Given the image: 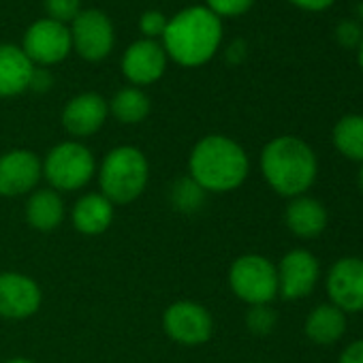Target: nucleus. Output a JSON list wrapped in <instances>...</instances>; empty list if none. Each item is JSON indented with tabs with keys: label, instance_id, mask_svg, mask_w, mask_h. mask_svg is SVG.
<instances>
[{
	"label": "nucleus",
	"instance_id": "obj_1",
	"mask_svg": "<svg viewBox=\"0 0 363 363\" xmlns=\"http://www.w3.org/2000/svg\"><path fill=\"white\" fill-rule=\"evenodd\" d=\"M223 43V20L206 5L186 7L175 13L164 28L162 48L167 58L179 67L197 69L208 65Z\"/></svg>",
	"mask_w": 363,
	"mask_h": 363
},
{
	"label": "nucleus",
	"instance_id": "obj_2",
	"mask_svg": "<svg viewBox=\"0 0 363 363\" xmlns=\"http://www.w3.org/2000/svg\"><path fill=\"white\" fill-rule=\"evenodd\" d=\"M250 173L246 150L231 137H201L189 156V175L206 193H231Z\"/></svg>",
	"mask_w": 363,
	"mask_h": 363
},
{
	"label": "nucleus",
	"instance_id": "obj_3",
	"mask_svg": "<svg viewBox=\"0 0 363 363\" xmlns=\"http://www.w3.org/2000/svg\"><path fill=\"white\" fill-rule=\"evenodd\" d=\"M316 171V154L299 137H276L261 152V173L282 197H301L314 184Z\"/></svg>",
	"mask_w": 363,
	"mask_h": 363
},
{
	"label": "nucleus",
	"instance_id": "obj_4",
	"mask_svg": "<svg viewBox=\"0 0 363 363\" xmlns=\"http://www.w3.org/2000/svg\"><path fill=\"white\" fill-rule=\"evenodd\" d=\"M101 195L113 206H126L139 199L150 182V162L135 145H118L107 152L96 169Z\"/></svg>",
	"mask_w": 363,
	"mask_h": 363
},
{
	"label": "nucleus",
	"instance_id": "obj_5",
	"mask_svg": "<svg viewBox=\"0 0 363 363\" xmlns=\"http://www.w3.org/2000/svg\"><path fill=\"white\" fill-rule=\"evenodd\" d=\"M43 177L56 193L82 191L96 175V160L88 145L79 141H62L54 145L41 162Z\"/></svg>",
	"mask_w": 363,
	"mask_h": 363
},
{
	"label": "nucleus",
	"instance_id": "obj_6",
	"mask_svg": "<svg viewBox=\"0 0 363 363\" xmlns=\"http://www.w3.org/2000/svg\"><path fill=\"white\" fill-rule=\"evenodd\" d=\"M229 286L248 306L269 303L278 295L276 265L263 255H242L229 269Z\"/></svg>",
	"mask_w": 363,
	"mask_h": 363
},
{
	"label": "nucleus",
	"instance_id": "obj_7",
	"mask_svg": "<svg viewBox=\"0 0 363 363\" xmlns=\"http://www.w3.org/2000/svg\"><path fill=\"white\" fill-rule=\"evenodd\" d=\"M162 329L182 346H201L214 335V318L206 306L182 299L167 306L162 314Z\"/></svg>",
	"mask_w": 363,
	"mask_h": 363
},
{
	"label": "nucleus",
	"instance_id": "obj_8",
	"mask_svg": "<svg viewBox=\"0 0 363 363\" xmlns=\"http://www.w3.org/2000/svg\"><path fill=\"white\" fill-rule=\"evenodd\" d=\"M69 30L73 50L88 62H101L113 50V24L101 9H82Z\"/></svg>",
	"mask_w": 363,
	"mask_h": 363
},
{
	"label": "nucleus",
	"instance_id": "obj_9",
	"mask_svg": "<svg viewBox=\"0 0 363 363\" xmlns=\"http://www.w3.org/2000/svg\"><path fill=\"white\" fill-rule=\"evenodd\" d=\"M71 30L69 26L50 18L37 20L24 35L22 50L35 67H54L71 54Z\"/></svg>",
	"mask_w": 363,
	"mask_h": 363
},
{
	"label": "nucleus",
	"instance_id": "obj_10",
	"mask_svg": "<svg viewBox=\"0 0 363 363\" xmlns=\"http://www.w3.org/2000/svg\"><path fill=\"white\" fill-rule=\"evenodd\" d=\"M41 177V158L33 150L18 147L0 156V197L30 195Z\"/></svg>",
	"mask_w": 363,
	"mask_h": 363
},
{
	"label": "nucleus",
	"instance_id": "obj_11",
	"mask_svg": "<svg viewBox=\"0 0 363 363\" xmlns=\"http://www.w3.org/2000/svg\"><path fill=\"white\" fill-rule=\"evenodd\" d=\"M43 301L41 286L26 274H0V318L24 320L39 312Z\"/></svg>",
	"mask_w": 363,
	"mask_h": 363
},
{
	"label": "nucleus",
	"instance_id": "obj_12",
	"mask_svg": "<svg viewBox=\"0 0 363 363\" xmlns=\"http://www.w3.org/2000/svg\"><path fill=\"white\" fill-rule=\"evenodd\" d=\"M276 272H278V293L289 301L308 297L314 291L320 276L316 257L303 248H295L286 252L280 265L276 267Z\"/></svg>",
	"mask_w": 363,
	"mask_h": 363
},
{
	"label": "nucleus",
	"instance_id": "obj_13",
	"mask_svg": "<svg viewBox=\"0 0 363 363\" xmlns=\"http://www.w3.org/2000/svg\"><path fill=\"white\" fill-rule=\"evenodd\" d=\"M327 293L335 308L342 312L363 310V259L344 257L327 276Z\"/></svg>",
	"mask_w": 363,
	"mask_h": 363
},
{
	"label": "nucleus",
	"instance_id": "obj_14",
	"mask_svg": "<svg viewBox=\"0 0 363 363\" xmlns=\"http://www.w3.org/2000/svg\"><path fill=\"white\" fill-rule=\"evenodd\" d=\"M167 52L162 43L152 39H139L130 43L122 56V73L135 86H150L164 75Z\"/></svg>",
	"mask_w": 363,
	"mask_h": 363
},
{
	"label": "nucleus",
	"instance_id": "obj_15",
	"mask_svg": "<svg viewBox=\"0 0 363 363\" xmlns=\"http://www.w3.org/2000/svg\"><path fill=\"white\" fill-rule=\"evenodd\" d=\"M109 116V103L96 92L73 96L62 109V126L71 137L84 139L99 133Z\"/></svg>",
	"mask_w": 363,
	"mask_h": 363
},
{
	"label": "nucleus",
	"instance_id": "obj_16",
	"mask_svg": "<svg viewBox=\"0 0 363 363\" xmlns=\"http://www.w3.org/2000/svg\"><path fill=\"white\" fill-rule=\"evenodd\" d=\"M35 65L22 48L13 43H0V99L20 96L30 90Z\"/></svg>",
	"mask_w": 363,
	"mask_h": 363
},
{
	"label": "nucleus",
	"instance_id": "obj_17",
	"mask_svg": "<svg viewBox=\"0 0 363 363\" xmlns=\"http://www.w3.org/2000/svg\"><path fill=\"white\" fill-rule=\"evenodd\" d=\"M113 203L101 193H88L73 206L71 220L82 235H101L113 223Z\"/></svg>",
	"mask_w": 363,
	"mask_h": 363
},
{
	"label": "nucleus",
	"instance_id": "obj_18",
	"mask_svg": "<svg viewBox=\"0 0 363 363\" xmlns=\"http://www.w3.org/2000/svg\"><path fill=\"white\" fill-rule=\"evenodd\" d=\"M284 223L289 227V231L297 238L303 240H312L318 238L325 227H327V210L323 208L320 201L312 199V197H295L284 212Z\"/></svg>",
	"mask_w": 363,
	"mask_h": 363
},
{
	"label": "nucleus",
	"instance_id": "obj_19",
	"mask_svg": "<svg viewBox=\"0 0 363 363\" xmlns=\"http://www.w3.org/2000/svg\"><path fill=\"white\" fill-rule=\"evenodd\" d=\"M65 216H67V208L60 193L52 189H39L30 193L26 203V220L35 231L41 233L56 231L65 223Z\"/></svg>",
	"mask_w": 363,
	"mask_h": 363
},
{
	"label": "nucleus",
	"instance_id": "obj_20",
	"mask_svg": "<svg viewBox=\"0 0 363 363\" xmlns=\"http://www.w3.org/2000/svg\"><path fill=\"white\" fill-rule=\"evenodd\" d=\"M346 331V316L333 303L316 306L306 318V335L320 346L337 342Z\"/></svg>",
	"mask_w": 363,
	"mask_h": 363
},
{
	"label": "nucleus",
	"instance_id": "obj_21",
	"mask_svg": "<svg viewBox=\"0 0 363 363\" xmlns=\"http://www.w3.org/2000/svg\"><path fill=\"white\" fill-rule=\"evenodd\" d=\"M152 103L141 88L128 86L113 94L109 103V113L122 124H139L150 116Z\"/></svg>",
	"mask_w": 363,
	"mask_h": 363
},
{
	"label": "nucleus",
	"instance_id": "obj_22",
	"mask_svg": "<svg viewBox=\"0 0 363 363\" xmlns=\"http://www.w3.org/2000/svg\"><path fill=\"white\" fill-rule=\"evenodd\" d=\"M333 145L346 158L363 162V116H344L333 128Z\"/></svg>",
	"mask_w": 363,
	"mask_h": 363
},
{
	"label": "nucleus",
	"instance_id": "obj_23",
	"mask_svg": "<svg viewBox=\"0 0 363 363\" xmlns=\"http://www.w3.org/2000/svg\"><path fill=\"white\" fill-rule=\"evenodd\" d=\"M206 195L208 193L197 184V182L191 175H186V177H179L173 182V186L169 191V201L182 214H195L203 208Z\"/></svg>",
	"mask_w": 363,
	"mask_h": 363
},
{
	"label": "nucleus",
	"instance_id": "obj_24",
	"mask_svg": "<svg viewBox=\"0 0 363 363\" xmlns=\"http://www.w3.org/2000/svg\"><path fill=\"white\" fill-rule=\"evenodd\" d=\"M278 323V314L269 308V303L263 306H250L246 312V327L255 335H269Z\"/></svg>",
	"mask_w": 363,
	"mask_h": 363
},
{
	"label": "nucleus",
	"instance_id": "obj_25",
	"mask_svg": "<svg viewBox=\"0 0 363 363\" xmlns=\"http://www.w3.org/2000/svg\"><path fill=\"white\" fill-rule=\"evenodd\" d=\"M45 11L48 18L60 24H69L73 22L79 11H82V0H45Z\"/></svg>",
	"mask_w": 363,
	"mask_h": 363
},
{
	"label": "nucleus",
	"instance_id": "obj_26",
	"mask_svg": "<svg viewBox=\"0 0 363 363\" xmlns=\"http://www.w3.org/2000/svg\"><path fill=\"white\" fill-rule=\"evenodd\" d=\"M255 5V0H206V7L216 16V18H240L250 7Z\"/></svg>",
	"mask_w": 363,
	"mask_h": 363
},
{
	"label": "nucleus",
	"instance_id": "obj_27",
	"mask_svg": "<svg viewBox=\"0 0 363 363\" xmlns=\"http://www.w3.org/2000/svg\"><path fill=\"white\" fill-rule=\"evenodd\" d=\"M167 22H169V20H167L160 11L147 9V11L139 18V30L145 35V39L156 41V39H162L164 28H167Z\"/></svg>",
	"mask_w": 363,
	"mask_h": 363
},
{
	"label": "nucleus",
	"instance_id": "obj_28",
	"mask_svg": "<svg viewBox=\"0 0 363 363\" xmlns=\"http://www.w3.org/2000/svg\"><path fill=\"white\" fill-rule=\"evenodd\" d=\"M335 39L342 48H359V43L363 41V30L357 22L352 20H344L340 22V26L335 28Z\"/></svg>",
	"mask_w": 363,
	"mask_h": 363
},
{
	"label": "nucleus",
	"instance_id": "obj_29",
	"mask_svg": "<svg viewBox=\"0 0 363 363\" xmlns=\"http://www.w3.org/2000/svg\"><path fill=\"white\" fill-rule=\"evenodd\" d=\"M340 363H363V340L352 342L340 354Z\"/></svg>",
	"mask_w": 363,
	"mask_h": 363
},
{
	"label": "nucleus",
	"instance_id": "obj_30",
	"mask_svg": "<svg viewBox=\"0 0 363 363\" xmlns=\"http://www.w3.org/2000/svg\"><path fill=\"white\" fill-rule=\"evenodd\" d=\"M289 3H293L295 7H299L303 11H325L335 3V0H289Z\"/></svg>",
	"mask_w": 363,
	"mask_h": 363
},
{
	"label": "nucleus",
	"instance_id": "obj_31",
	"mask_svg": "<svg viewBox=\"0 0 363 363\" xmlns=\"http://www.w3.org/2000/svg\"><path fill=\"white\" fill-rule=\"evenodd\" d=\"M50 86H52V77H50V73H48L43 67H35V75H33L30 88H33V90H37V92H45Z\"/></svg>",
	"mask_w": 363,
	"mask_h": 363
},
{
	"label": "nucleus",
	"instance_id": "obj_32",
	"mask_svg": "<svg viewBox=\"0 0 363 363\" xmlns=\"http://www.w3.org/2000/svg\"><path fill=\"white\" fill-rule=\"evenodd\" d=\"M357 60H359V67H361V71H363V41H361L359 48H357Z\"/></svg>",
	"mask_w": 363,
	"mask_h": 363
},
{
	"label": "nucleus",
	"instance_id": "obj_33",
	"mask_svg": "<svg viewBox=\"0 0 363 363\" xmlns=\"http://www.w3.org/2000/svg\"><path fill=\"white\" fill-rule=\"evenodd\" d=\"M5 363H35V361H30L26 357H13V359H7Z\"/></svg>",
	"mask_w": 363,
	"mask_h": 363
},
{
	"label": "nucleus",
	"instance_id": "obj_34",
	"mask_svg": "<svg viewBox=\"0 0 363 363\" xmlns=\"http://www.w3.org/2000/svg\"><path fill=\"white\" fill-rule=\"evenodd\" d=\"M359 189H361V193H363V167H361V171H359Z\"/></svg>",
	"mask_w": 363,
	"mask_h": 363
},
{
	"label": "nucleus",
	"instance_id": "obj_35",
	"mask_svg": "<svg viewBox=\"0 0 363 363\" xmlns=\"http://www.w3.org/2000/svg\"><path fill=\"white\" fill-rule=\"evenodd\" d=\"M359 16L363 18V5H359Z\"/></svg>",
	"mask_w": 363,
	"mask_h": 363
}]
</instances>
